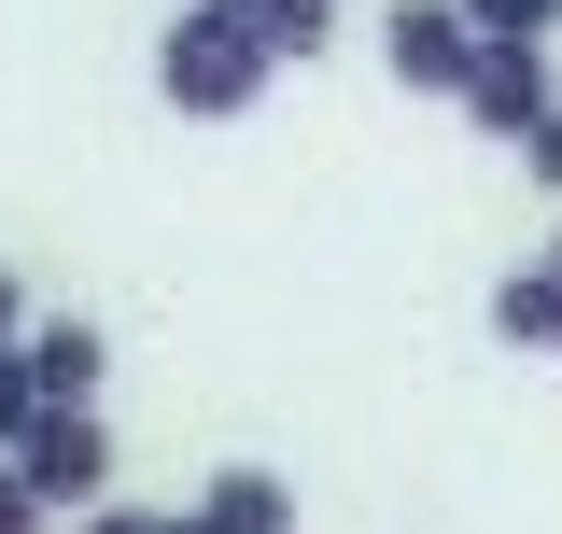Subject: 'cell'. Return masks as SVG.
I'll use <instances>...</instances> for the list:
<instances>
[{"mask_svg": "<svg viewBox=\"0 0 562 534\" xmlns=\"http://www.w3.org/2000/svg\"><path fill=\"white\" fill-rule=\"evenodd\" d=\"M183 14H225V29H254V14H268V0H183Z\"/></svg>", "mask_w": 562, "mask_h": 534, "instance_id": "cell-15", "label": "cell"}, {"mask_svg": "<svg viewBox=\"0 0 562 534\" xmlns=\"http://www.w3.org/2000/svg\"><path fill=\"white\" fill-rule=\"evenodd\" d=\"M254 43H268V57H324V43H338V14H324V0H268V14H254Z\"/></svg>", "mask_w": 562, "mask_h": 534, "instance_id": "cell-8", "label": "cell"}, {"mask_svg": "<svg viewBox=\"0 0 562 534\" xmlns=\"http://www.w3.org/2000/svg\"><path fill=\"white\" fill-rule=\"evenodd\" d=\"M479 141H535L562 113V85H549V43H479V70H464V99H450Z\"/></svg>", "mask_w": 562, "mask_h": 534, "instance_id": "cell-4", "label": "cell"}, {"mask_svg": "<svg viewBox=\"0 0 562 534\" xmlns=\"http://www.w3.org/2000/svg\"><path fill=\"white\" fill-rule=\"evenodd\" d=\"M14 478H29L43 521H57V507H113V422H99V408H43V422L14 436Z\"/></svg>", "mask_w": 562, "mask_h": 534, "instance_id": "cell-2", "label": "cell"}, {"mask_svg": "<svg viewBox=\"0 0 562 534\" xmlns=\"http://www.w3.org/2000/svg\"><path fill=\"white\" fill-rule=\"evenodd\" d=\"M535 267H549V281H562V225H549V240H535Z\"/></svg>", "mask_w": 562, "mask_h": 534, "instance_id": "cell-16", "label": "cell"}, {"mask_svg": "<svg viewBox=\"0 0 562 534\" xmlns=\"http://www.w3.org/2000/svg\"><path fill=\"white\" fill-rule=\"evenodd\" d=\"M183 534H295V478L281 465H211L198 507H183Z\"/></svg>", "mask_w": 562, "mask_h": 534, "instance_id": "cell-6", "label": "cell"}, {"mask_svg": "<svg viewBox=\"0 0 562 534\" xmlns=\"http://www.w3.org/2000/svg\"><path fill=\"white\" fill-rule=\"evenodd\" d=\"M549 366H562V352H549Z\"/></svg>", "mask_w": 562, "mask_h": 534, "instance_id": "cell-18", "label": "cell"}, {"mask_svg": "<svg viewBox=\"0 0 562 534\" xmlns=\"http://www.w3.org/2000/svg\"><path fill=\"white\" fill-rule=\"evenodd\" d=\"M380 70H394L408 99H464V70H479V29H464L450 0H380Z\"/></svg>", "mask_w": 562, "mask_h": 534, "instance_id": "cell-3", "label": "cell"}, {"mask_svg": "<svg viewBox=\"0 0 562 534\" xmlns=\"http://www.w3.org/2000/svg\"><path fill=\"white\" fill-rule=\"evenodd\" d=\"M29 422H43V408H29V366L0 352V465H14V436H29Z\"/></svg>", "mask_w": 562, "mask_h": 534, "instance_id": "cell-10", "label": "cell"}, {"mask_svg": "<svg viewBox=\"0 0 562 534\" xmlns=\"http://www.w3.org/2000/svg\"><path fill=\"white\" fill-rule=\"evenodd\" d=\"M14 366H29V408H99V380H113V337L85 324V310H29Z\"/></svg>", "mask_w": 562, "mask_h": 534, "instance_id": "cell-5", "label": "cell"}, {"mask_svg": "<svg viewBox=\"0 0 562 534\" xmlns=\"http://www.w3.org/2000/svg\"><path fill=\"white\" fill-rule=\"evenodd\" d=\"M520 183H549V198H562V113H549L535 141H520Z\"/></svg>", "mask_w": 562, "mask_h": 534, "instance_id": "cell-12", "label": "cell"}, {"mask_svg": "<svg viewBox=\"0 0 562 534\" xmlns=\"http://www.w3.org/2000/svg\"><path fill=\"white\" fill-rule=\"evenodd\" d=\"M268 43H254V29H225V14H169V29H155V99H169V113H198V127H239V113H254V99H268Z\"/></svg>", "mask_w": 562, "mask_h": 534, "instance_id": "cell-1", "label": "cell"}, {"mask_svg": "<svg viewBox=\"0 0 562 534\" xmlns=\"http://www.w3.org/2000/svg\"><path fill=\"white\" fill-rule=\"evenodd\" d=\"M450 14H464L479 43H549L562 29V0H450Z\"/></svg>", "mask_w": 562, "mask_h": 534, "instance_id": "cell-9", "label": "cell"}, {"mask_svg": "<svg viewBox=\"0 0 562 534\" xmlns=\"http://www.w3.org/2000/svg\"><path fill=\"white\" fill-rule=\"evenodd\" d=\"M29 337V281H14V254H0V352Z\"/></svg>", "mask_w": 562, "mask_h": 534, "instance_id": "cell-13", "label": "cell"}, {"mask_svg": "<svg viewBox=\"0 0 562 534\" xmlns=\"http://www.w3.org/2000/svg\"><path fill=\"white\" fill-rule=\"evenodd\" d=\"M0 534H43V507H29V478L0 465Z\"/></svg>", "mask_w": 562, "mask_h": 534, "instance_id": "cell-14", "label": "cell"}, {"mask_svg": "<svg viewBox=\"0 0 562 534\" xmlns=\"http://www.w3.org/2000/svg\"><path fill=\"white\" fill-rule=\"evenodd\" d=\"M324 14H351V0H324Z\"/></svg>", "mask_w": 562, "mask_h": 534, "instance_id": "cell-17", "label": "cell"}, {"mask_svg": "<svg viewBox=\"0 0 562 534\" xmlns=\"http://www.w3.org/2000/svg\"><path fill=\"white\" fill-rule=\"evenodd\" d=\"M479 310H492V337H506V352H562V281H549L535 254L506 267V281L479 296Z\"/></svg>", "mask_w": 562, "mask_h": 534, "instance_id": "cell-7", "label": "cell"}, {"mask_svg": "<svg viewBox=\"0 0 562 534\" xmlns=\"http://www.w3.org/2000/svg\"><path fill=\"white\" fill-rule=\"evenodd\" d=\"M85 534H183V507H85Z\"/></svg>", "mask_w": 562, "mask_h": 534, "instance_id": "cell-11", "label": "cell"}]
</instances>
